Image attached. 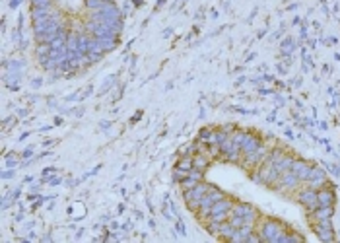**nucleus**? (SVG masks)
Here are the masks:
<instances>
[{"instance_id": "obj_1", "label": "nucleus", "mask_w": 340, "mask_h": 243, "mask_svg": "<svg viewBox=\"0 0 340 243\" xmlns=\"http://www.w3.org/2000/svg\"><path fill=\"white\" fill-rule=\"evenodd\" d=\"M255 232L261 236V240H266V242H272V243L301 240L299 236L288 234V230L280 222H276V220H259V228H255Z\"/></svg>"}, {"instance_id": "obj_2", "label": "nucleus", "mask_w": 340, "mask_h": 243, "mask_svg": "<svg viewBox=\"0 0 340 243\" xmlns=\"http://www.w3.org/2000/svg\"><path fill=\"white\" fill-rule=\"evenodd\" d=\"M210 189H212V187H210L208 183L200 181V183H196L194 187H191V189L185 191V202L189 204V208H191V210H198L202 196H204Z\"/></svg>"}, {"instance_id": "obj_3", "label": "nucleus", "mask_w": 340, "mask_h": 243, "mask_svg": "<svg viewBox=\"0 0 340 243\" xmlns=\"http://www.w3.org/2000/svg\"><path fill=\"white\" fill-rule=\"evenodd\" d=\"M232 136H234V140L239 144V148H241V154H243V156H247V154L255 152V150L262 144L261 140H259L255 135H251V133H236V135H232Z\"/></svg>"}, {"instance_id": "obj_4", "label": "nucleus", "mask_w": 340, "mask_h": 243, "mask_svg": "<svg viewBox=\"0 0 340 243\" xmlns=\"http://www.w3.org/2000/svg\"><path fill=\"white\" fill-rule=\"evenodd\" d=\"M224 196H226V194H224L222 191H218V189H214V187H212V189L202 196V200H200V206H198V210H196V212H198V218L206 220L208 214H210V208H212L220 198H224Z\"/></svg>"}, {"instance_id": "obj_5", "label": "nucleus", "mask_w": 340, "mask_h": 243, "mask_svg": "<svg viewBox=\"0 0 340 243\" xmlns=\"http://www.w3.org/2000/svg\"><path fill=\"white\" fill-rule=\"evenodd\" d=\"M297 200L299 204H303L309 212H313L315 208L319 206V198H317V189L313 187H303L297 191Z\"/></svg>"}, {"instance_id": "obj_6", "label": "nucleus", "mask_w": 340, "mask_h": 243, "mask_svg": "<svg viewBox=\"0 0 340 243\" xmlns=\"http://www.w3.org/2000/svg\"><path fill=\"white\" fill-rule=\"evenodd\" d=\"M232 214L241 216L245 222H249V224H257V220H259V212L253 206H249V204H234Z\"/></svg>"}, {"instance_id": "obj_7", "label": "nucleus", "mask_w": 340, "mask_h": 243, "mask_svg": "<svg viewBox=\"0 0 340 243\" xmlns=\"http://www.w3.org/2000/svg\"><path fill=\"white\" fill-rule=\"evenodd\" d=\"M299 183H301V179H299L291 169H288V171H284V173L280 175L276 187H280V189H284V191H293L299 187Z\"/></svg>"}, {"instance_id": "obj_8", "label": "nucleus", "mask_w": 340, "mask_h": 243, "mask_svg": "<svg viewBox=\"0 0 340 243\" xmlns=\"http://www.w3.org/2000/svg\"><path fill=\"white\" fill-rule=\"evenodd\" d=\"M315 232H317L319 240H323V242H333L335 240V232H333L331 220H319V222H315Z\"/></svg>"}, {"instance_id": "obj_9", "label": "nucleus", "mask_w": 340, "mask_h": 243, "mask_svg": "<svg viewBox=\"0 0 340 243\" xmlns=\"http://www.w3.org/2000/svg\"><path fill=\"white\" fill-rule=\"evenodd\" d=\"M305 183H307V187H313V189L319 191L321 187L327 185V175H325V171L321 167H311V173H309Z\"/></svg>"}, {"instance_id": "obj_10", "label": "nucleus", "mask_w": 340, "mask_h": 243, "mask_svg": "<svg viewBox=\"0 0 340 243\" xmlns=\"http://www.w3.org/2000/svg\"><path fill=\"white\" fill-rule=\"evenodd\" d=\"M311 167L313 165H309L307 162H303V160H293V163H291V171L305 183L307 181V177H309V173H311Z\"/></svg>"}, {"instance_id": "obj_11", "label": "nucleus", "mask_w": 340, "mask_h": 243, "mask_svg": "<svg viewBox=\"0 0 340 243\" xmlns=\"http://www.w3.org/2000/svg\"><path fill=\"white\" fill-rule=\"evenodd\" d=\"M317 198H319V206H333L335 204V193L329 187H321L317 191Z\"/></svg>"}, {"instance_id": "obj_12", "label": "nucleus", "mask_w": 340, "mask_h": 243, "mask_svg": "<svg viewBox=\"0 0 340 243\" xmlns=\"http://www.w3.org/2000/svg\"><path fill=\"white\" fill-rule=\"evenodd\" d=\"M311 218L315 222L319 220H331L333 218V206H317L313 212H311Z\"/></svg>"}, {"instance_id": "obj_13", "label": "nucleus", "mask_w": 340, "mask_h": 243, "mask_svg": "<svg viewBox=\"0 0 340 243\" xmlns=\"http://www.w3.org/2000/svg\"><path fill=\"white\" fill-rule=\"evenodd\" d=\"M175 167H181L185 171H191V169H193V156H185V158H181Z\"/></svg>"}, {"instance_id": "obj_14", "label": "nucleus", "mask_w": 340, "mask_h": 243, "mask_svg": "<svg viewBox=\"0 0 340 243\" xmlns=\"http://www.w3.org/2000/svg\"><path fill=\"white\" fill-rule=\"evenodd\" d=\"M31 4H33V8H49L51 0H31Z\"/></svg>"}]
</instances>
